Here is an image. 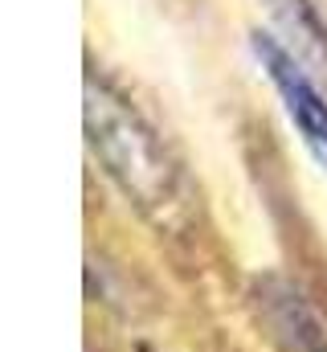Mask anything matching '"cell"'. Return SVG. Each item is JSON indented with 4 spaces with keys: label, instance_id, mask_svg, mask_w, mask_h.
Listing matches in <instances>:
<instances>
[{
    "label": "cell",
    "instance_id": "1",
    "mask_svg": "<svg viewBox=\"0 0 327 352\" xmlns=\"http://www.w3.org/2000/svg\"><path fill=\"white\" fill-rule=\"evenodd\" d=\"M86 144L106 168V176L144 213L168 217V209L180 201L176 164L168 160L152 123L111 82L94 74H86Z\"/></svg>",
    "mask_w": 327,
    "mask_h": 352
},
{
    "label": "cell",
    "instance_id": "2",
    "mask_svg": "<svg viewBox=\"0 0 327 352\" xmlns=\"http://www.w3.org/2000/svg\"><path fill=\"white\" fill-rule=\"evenodd\" d=\"M253 54L262 58V66H266V74L274 78V87L282 90L286 111H291V115H295V123L303 127L307 144H311V148L327 160V102L319 98V90L307 82V74L299 70V62H295V58H291L274 37L258 33V37H253Z\"/></svg>",
    "mask_w": 327,
    "mask_h": 352
},
{
    "label": "cell",
    "instance_id": "3",
    "mask_svg": "<svg viewBox=\"0 0 327 352\" xmlns=\"http://www.w3.org/2000/svg\"><path fill=\"white\" fill-rule=\"evenodd\" d=\"M258 303H262V316L266 324L274 328V336L282 340L286 352H327V336L315 320V311L303 303L299 291H291L286 283L278 278H266L258 287Z\"/></svg>",
    "mask_w": 327,
    "mask_h": 352
},
{
    "label": "cell",
    "instance_id": "4",
    "mask_svg": "<svg viewBox=\"0 0 327 352\" xmlns=\"http://www.w3.org/2000/svg\"><path fill=\"white\" fill-rule=\"evenodd\" d=\"M270 4H274V12L286 21V29H291L295 37H303V45H311V50L327 62V33H324V25H319V16H315V8H311L307 0H270Z\"/></svg>",
    "mask_w": 327,
    "mask_h": 352
}]
</instances>
